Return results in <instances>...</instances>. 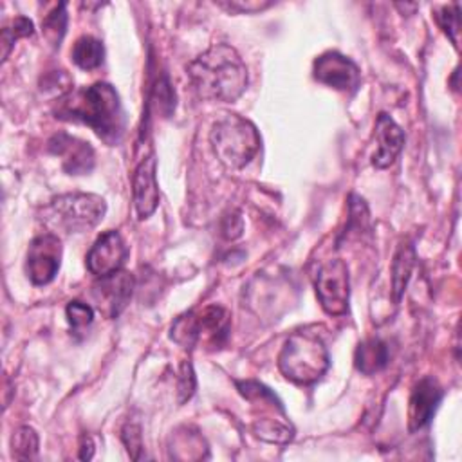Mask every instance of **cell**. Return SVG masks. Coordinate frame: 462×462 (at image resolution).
Instances as JSON below:
<instances>
[{"label": "cell", "mask_w": 462, "mask_h": 462, "mask_svg": "<svg viewBox=\"0 0 462 462\" xmlns=\"http://www.w3.org/2000/svg\"><path fill=\"white\" fill-rule=\"evenodd\" d=\"M312 76L319 83L341 92H354L361 79L357 65L336 51L323 52L314 60Z\"/></svg>", "instance_id": "9"}, {"label": "cell", "mask_w": 462, "mask_h": 462, "mask_svg": "<svg viewBox=\"0 0 462 462\" xmlns=\"http://www.w3.org/2000/svg\"><path fill=\"white\" fill-rule=\"evenodd\" d=\"M9 31H11V34H13L14 40L25 38V36H31V34L34 32V23H32L29 18H25V16H16V18L13 20Z\"/></svg>", "instance_id": "28"}, {"label": "cell", "mask_w": 462, "mask_h": 462, "mask_svg": "<svg viewBox=\"0 0 462 462\" xmlns=\"http://www.w3.org/2000/svg\"><path fill=\"white\" fill-rule=\"evenodd\" d=\"M189 83L200 99L231 103L247 87V69L235 47L215 43L186 67Z\"/></svg>", "instance_id": "2"}, {"label": "cell", "mask_w": 462, "mask_h": 462, "mask_svg": "<svg viewBox=\"0 0 462 462\" xmlns=\"http://www.w3.org/2000/svg\"><path fill=\"white\" fill-rule=\"evenodd\" d=\"M56 101V117L88 125L108 144L121 141L126 119L119 94L112 85L97 81L94 85L70 90Z\"/></svg>", "instance_id": "1"}, {"label": "cell", "mask_w": 462, "mask_h": 462, "mask_svg": "<svg viewBox=\"0 0 462 462\" xmlns=\"http://www.w3.org/2000/svg\"><path fill=\"white\" fill-rule=\"evenodd\" d=\"M253 431L258 439L265 442H274V444H285L292 439V426L285 422L283 419L276 417H263L254 420Z\"/></svg>", "instance_id": "19"}, {"label": "cell", "mask_w": 462, "mask_h": 462, "mask_svg": "<svg viewBox=\"0 0 462 462\" xmlns=\"http://www.w3.org/2000/svg\"><path fill=\"white\" fill-rule=\"evenodd\" d=\"M0 42H2V60L5 61L7 56H9V52H11V49H13V43L16 42V40L13 38L9 27H4V29H2V40H0Z\"/></svg>", "instance_id": "30"}, {"label": "cell", "mask_w": 462, "mask_h": 462, "mask_svg": "<svg viewBox=\"0 0 462 462\" xmlns=\"http://www.w3.org/2000/svg\"><path fill=\"white\" fill-rule=\"evenodd\" d=\"M61 263V242L54 233L36 236L27 249L25 271L34 285H47L54 280Z\"/></svg>", "instance_id": "8"}, {"label": "cell", "mask_w": 462, "mask_h": 462, "mask_svg": "<svg viewBox=\"0 0 462 462\" xmlns=\"http://www.w3.org/2000/svg\"><path fill=\"white\" fill-rule=\"evenodd\" d=\"M415 262V251L411 244H401L395 251L393 262H392V285H393V296L395 301L401 300V294L404 292V287L411 276Z\"/></svg>", "instance_id": "17"}, {"label": "cell", "mask_w": 462, "mask_h": 462, "mask_svg": "<svg viewBox=\"0 0 462 462\" xmlns=\"http://www.w3.org/2000/svg\"><path fill=\"white\" fill-rule=\"evenodd\" d=\"M94 457V442L88 435H83L79 440V458L88 460Z\"/></svg>", "instance_id": "29"}, {"label": "cell", "mask_w": 462, "mask_h": 462, "mask_svg": "<svg viewBox=\"0 0 462 462\" xmlns=\"http://www.w3.org/2000/svg\"><path fill=\"white\" fill-rule=\"evenodd\" d=\"M229 332V312L220 305H208L197 312L179 316L171 325V339L184 346L193 348L200 339L211 345H220Z\"/></svg>", "instance_id": "6"}, {"label": "cell", "mask_w": 462, "mask_h": 462, "mask_svg": "<svg viewBox=\"0 0 462 462\" xmlns=\"http://www.w3.org/2000/svg\"><path fill=\"white\" fill-rule=\"evenodd\" d=\"M72 61L83 69V70H92L97 69L103 63L105 58V49L103 43L94 38V36H81L76 40V43L72 45Z\"/></svg>", "instance_id": "18"}, {"label": "cell", "mask_w": 462, "mask_h": 462, "mask_svg": "<svg viewBox=\"0 0 462 462\" xmlns=\"http://www.w3.org/2000/svg\"><path fill=\"white\" fill-rule=\"evenodd\" d=\"M134 276L126 271H117L108 276L99 278L94 285V298L99 305V310L108 318H117L121 310L132 298Z\"/></svg>", "instance_id": "11"}, {"label": "cell", "mask_w": 462, "mask_h": 462, "mask_svg": "<svg viewBox=\"0 0 462 462\" xmlns=\"http://www.w3.org/2000/svg\"><path fill=\"white\" fill-rule=\"evenodd\" d=\"M106 204L94 193H65L43 208V224L54 231L83 233L96 227L105 217Z\"/></svg>", "instance_id": "5"}, {"label": "cell", "mask_w": 462, "mask_h": 462, "mask_svg": "<svg viewBox=\"0 0 462 462\" xmlns=\"http://www.w3.org/2000/svg\"><path fill=\"white\" fill-rule=\"evenodd\" d=\"M388 361H390V348L379 337L366 339L359 343V346L356 348L354 363H356V368L365 375L377 374L388 365Z\"/></svg>", "instance_id": "16"}, {"label": "cell", "mask_w": 462, "mask_h": 462, "mask_svg": "<svg viewBox=\"0 0 462 462\" xmlns=\"http://www.w3.org/2000/svg\"><path fill=\"white\" fill-rule=\"evenodd\" d=\"M435 20L442 32L453 42V45H458V31H460V9L458 4L444 5L440 11H437Z\"/></svg>", "instance_id": "22"}, {"label": "cell", "mask_w": 462, "mask_h": 462, "mask_svg": "<svg viewBox=\"0 0 462 462\" xmlns=\"http://www.w3.org/2000/svg\"><path fill=\"white\" fill-rule=\"evenodd\" d=\"M121 439H123V444L126 446V451L128 455L137 460L141 457V451H143V437H141V426L137 422H132L128 420L123 430H121Z\"/></svg>", "instance_id": "24"}, {"label": "cell", "mask_w": 462, "mask_h": 462, "mask_svg": "<svg viewBox=\"0 0 462 462\" xmlns=\"http://www.w3.org/2000/svg\"><path fill=\"white\" fill-rule=\"evenodd\" d=\"M126 254L128 249L123 236L116 229H108L96 238L87 253V269L97 278L108 276L121 271Z\"/></svg>", "instance_id": "10"}, {"label": "cell", "mask_w": 462, "mask_h": 462, "mask_svg": "<svg viewBox=\"0 0 462 462\" xmlns=\"http://www.w3.org/2000/svg\"><path fill=\"white\" fill-rule=\"evenodd\" d=\"M38 435L31 426H20L11 437V457L14 460H32L38 455Z\"/></svg>", "instance_id": "21"}, {"label": "cell", "mask_w": 462, "mask_h": 462, "mask_svg": "<svg viewBox=\"0 0 462 462\" xmlns=\"http://www.w3.org/2000/svg\"><path fill=\"white\" fill-rule=\"evenodd\" d=\"M222 7L229 11H238V13H258L273 5V2H256V0H235V2H220Z\"/></svg>", "instance_id": "27"}, {"label": "cell", "mask_w": 462, "mask_h": 462, "mask_svg": "<svg viewBox=\"0 0 462 462\" xmlns=\"http://www.w3.org/2000/svg\"><path fill=\"white\" fill-rule=\"evenodd\" d=\"M42 31L45 40L52 47H60L67 31V4H56L42 20Z\"/></svg>", "instance_id": "20"}, {"label": "cell", "mask_w": 462, "mask_h": 462, "mask_svg": "<svg viewBox=\"0 0 462 462\" xmlns=\"http://www.w3.org/2000/svg\"><path fill=\"white\" fill-rule=\"evenodd\" d=\"M375 141L377 150L372 157V164L379 170L388 168L402 150L404 134L401 126L384 112H381L375 121Z\"/></svg>", "instance_id": "15"}, {"label": "cell", "mask_w": 462, "mask_h": 462, "mask_svg": "<svg viewBox=\"0 0 462 462\" xmlns=\"http://www.w3.org/2000/svg\"><path fill=\"white\" fill-rule=\"evenodd\" d=\"M179 402H184L188 401L193 392H195V374H193V368H191V363L189 361H182L180 365V370H179Z\"/></svg>", "instance_id": "25"}, {"label": "cell", "mask_w": 462, "mask_h": 462, "mask_svg": "<svg viewBox=\"0 0 462 462\" xmlns=\"http://www.w3.org/2000/svg\"><path fill=\"white\" fill-rule=\"evenodd\" d=\"M49 150L61 159V166L69 175H85L94 166L92 146L69 134L54 135L49 141Z\"/></svg>", "instance_id": "14"}, {"label": "cell", "mask_w": 462, "mask_h": 462, "mask_svg": "<svg viewBox=\"0 0 462 462\" xmlns=\"http://www.w3.org/2000/svg\"><path fill=\"white\" fill-rule=\"evenodd\" d=\"M157 161L153 155L143 159L132 179V193H134V208L137 217L148 218L159 204V186H157Z\"/></svg>", "instance_id": "12"}, {"label": "cell", "mask_w": 462, "mask_h": 462, "mask_svg": "<svg viewBox=\"0 0 462 462\" xmlns=\"http://www.w3.org/2000/svg\"><path fill=\"white\" fill-rule=\"evenodd\" d=\"M314 287L319 305L327 314L341 316L346 312L350 282L348 267L341 258H332L319 265L314 278Z\"/></svg>", "instance_id": "7"}, {"label": "cell", "mask_w": 462, "mask_h": 462, "mask_svg": "<svg viewBox=\"0 0 462 462\" xmlns=\"http://www.w3.org/2000/svg\"><path fill=\"white\" fill-rule=\"evenodd\" d=\"M209 143L217 159L229 170L244 168L260 148L256 126L238 114H224L209 132Z\"/></svg>", "instance_id": "4"}, {"label": "cell", "mask_w": 462, "mask_h": 462, "mask_svg": "<svg viewBox=\"0 0 462 462\" xmlns=\"http://www.w3.org/2000/svg\"><path fill=\"white\" fill-rule=\"evenodd\" d=\"M328 352L323 339L309 330L287 337L278 356V368L296 384L316 383L328 368Z\"/></svg>", "instance_id": "3"}, {"label": "cell", "mask_w": 462, "mask_h": 462, "mask_svg": "<svg viewBox=\"0 0 462 462\" xmlns=\"http://www.w3.org/2000/svg\"><path fill=\"white\" fill-rule=\"evenodd\" d=\"M67 319L72 325V328H83L92 323L94 319V309L88 303H83L79 300H74L65 309Z\"/></svg>", "instance_id": "23"}, {"label": "cell", "mask_w": 462, "mask_h": 462, "mask_svg": "<svg viewBox=\"0 0 462 462\" xmlns=\"http://www.w3.org/2000/svg\"><path fill=\"white\" fill-rule=\"evenodd\" d=\"M242 229H244V222H242L240 213L233 211V213L224 217V220H222V236L224 238L235 240L242 235Z\"/></svg>", "instance_id": "26"}, {"label": "cell", "mask_w": 462, "mask_h": 462, "mask_svg": "<svg viewBox=\"0 0 462 462\" xmlns=\"http://www.w3.org/2000/svg\"><path fill=\"white\" fill-rule=\"evenodd\" d=\"M440 399H442V390L433 377H422L413 384L410 401H408L410 431H419L431 420Z\"/></svg>", "instance_id": "13"}]
</instances>
